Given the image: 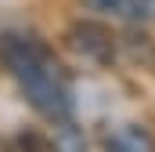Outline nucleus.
<instances>
[{
	"mask_svg": "<svg viewBox=\"0 0 155 152\" xmlns=\"http://www.w3.org/2000/svg\"><path fill=\"white\" fill-rule=\"evenodd\" d=\"M4 62L11 76L18 80L25 102L36 109L43 119L58 123L72 116V87L61 62L51 54L47 43L36 36H7L4 40Z\"/></svg>",
	"mask_w": 155,
	"mask_h": 152,
	"instance_id": "f257e3e1",
	"label": "nucleus"
},
{
	"mask_svg": "<svg viewBox=\"0 0 155 152\" xmlns=\"http://www.w3.org/2000/svg\"><path fill=\"white\" fill-rule=\"evenodd\" d=\"M69 47L76 51L79 58H87V62H94V65H112L119 54V36L105 26V22H76V26H69Z\"/></svg>",
	"mask_w": 155,
	"mask_h": 152,
	"instance_id": "f03ea898",
	"label": "nucleus"
},
{
	"mask_svg": "<svg viewBox=\"0 0 155 152\" xmlns=\"http://www.w3.org/2000/svg\"><path fill=\"white\" fill-rule=\"evenodd\" d=\"M83 4L97 15H108L116 22H130V26L155 18V0H83Z\"/></svg>",
	"mask_w": 155,
	"mask_h": 152,
	"instance_id": "7ed1b4c3",
	"label": "nucleus"
},
{
	"mask_svg": "<svg viewBox=\"0 0 155 152\" xmlns=\"http://www.w3.org/2000/svg\"><path fill=\"white\" fill-rule=\"evenodd\" d=\"M105 152H155V138L141 123H119L105 134Z\"/></svg>",
	"mask_w": 155,
	"mask_h": 152,
	"instance_id": "20e7f679",
	"label": "nucleus"
},
{
	"mask_svg": "<svg viewBox=\"0 0 155 152\" xmlns=\"http://www.w3.org/2000/svg\"><path fill=\"white\" fill-rule=\"evenodd\" d=\"M51 152H87V138L79 134L69 119H58L54 123V134H51Z\"/></svg>",
	"mask_w": 155,
	"mask_h": 152,
	"instance_id": "39448f33",
	"label": "nucleus"
},
{
	"mask_svg": "<svg viewBox=\"0 0 155 152\" xmlns=\"http://www.w3.org/2000/svg\"><path fill=\"white\" fill-rule=\"evenodd\" d=\"M123 47H126V54L134 58V62H141V65H155V40L148 33H130V36L119 40Z\"/></svg>",
	"mask_w": 155,
	"mask_h": 152,
	"instance_id": "423d86ee",
	"label": "nucleus"
}]
</instances>
